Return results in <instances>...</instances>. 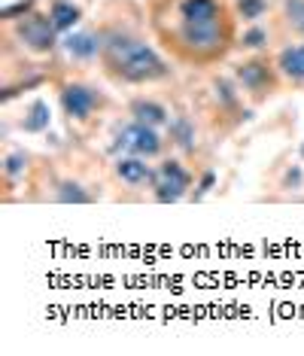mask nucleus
<instances>
[{
    "label": "nucleus",
    "mask_w": 304,
    "mask_h": 356,
    "mask_svg": "<svg viewBox=\"0 0 304 356\" xmlns=\"http://www.w3.org/2000/svg\"><path fill=\"white\" fill-rule=\"evenodd\" d=\"M101 58L103 70L122 83H155V79L167 76V64L162 61V55L128 34H110L103 40Z\"/></svg>",
    "instance_id": "nucleus-1"
},
{
    "label": "nucleus",
    "mask_w": 304,
    "mask_h": 356,
    "mask_svg": "<svg viewBox=\"0 0 304 356\" xmlns=\"http://www.w3.org/2000/svg\"><path fill=\"white\" fill-rule=\"evenodd\" d=\"M189 186H192V174L177 159L162 161V165L155 168V174H152V192H155V201H162V204L180 201L189 192Z\"/></svg>",
    "instance_id": "nucleus-2"
},
{
    "label": "nucleus",
    "mask_w": 304,
    "mask_h": 356,
    "mask_svg": "<svg viewBox=\"0 0 304 356\" xmlns=\"http://www.w3.org/2000/svg\"><path fill=\"white\" fill-rule=\"evenodd\" d=\"M116 152H125V156H140V159H152L162 152V137L152 125H143V122H131L125 125L122 131L116 134V143H113Z\"/></svg>",
    "instance_id": "nucleus-3"
},
{
    "label": "nucleus",
    "mask_w": 304,
    "mask_h": 356,
    "mask_svg": "<svg viewBox=\"0 0 304 356\" xmlns=\"http://www.w3.org/2000/svg\"><path fill=\"white\" fill-rule=\"evenodd\" d=\"M19 40L31 52H52L58 46V28L49 15H28L19 25Z\"/></svg>",
    "instance_id": "nucleus-4"
},
{
    "label": "nucleus",
    "mask_w": 304,
    "mask_h": 356,
    "mask_svg": "<svg viewBox=\"0 0 304 356\" xmlns=\"http://www.w3.org/2000/svg\"><path fill=\"white\" fill-rule=\"evenodd\" d=\"M61 107H64V113H67L70 119H76V122H85V119H89L94 110L103 107V98L94 92L92 86L70 83V86L61 88Z\"/></svg>",
    "instance_id": "nucleus-5"
},
{
    "label": "nucleus",
    "mask_w": 304,
    "mask_h": 356,
    "mask_svg": "<svg viewBox=\"0 0 304 356\" xmlns=\"http://www.w3.org/2000/svg\"><path fill=\"white\" fill-rule=\"evenodd\" d=\"M116 177L122 183L128 186H143V183H152V168L146 165V159H140V156H119L116 159Z\"/></svg>",
    "instance_id": "nucleus-6"
},
{
    "label": "nucleus",
    "mask_w": 304,
    "mask_h": 356,
    "mask_svg": "<svg viewBox=\"0 0 304 356\" xmlns=\"http://www.w3.org/2000/svg\"><path fill=\"white\" fill-rule=\"evenodd\" d=\"M235 76H237V83L244 88H250V92H268V88L274 86V76H271V67L265 61H246L235 70Z\"/></svg>",
    "instance_id": "nucleus-7"
},
{
    "label": "nucleus",
    "mask_w": 304,
    "mask_h": 356,
    "mask_svg": "<svg viewBox=\"0 0 304 356\" xmlns=\"http://www.w3.org/2000/svg\"><path fill=\"white\" fill-rule=\"evenodd\" d=\"M226 19L219 0H180V22H216Z\"/></svg>",
    "instance_id": "nucleus-8"
},
{
    "label": "nucleus",
    "mask_w": 304,
    "mask_h": 356,
    "mask_svg": "<svg viewBox=\"0 0 304 356\" xmlns=\"http://www.w3.org/2000/svg\"><path fill=\"white\" fill-rule=\"evenodd\" d=\"M61 46H64V52H67L70 58L89 61V58H94V55L103 49V40L98 34H70Z\"/></svg>",
    "instance_id": "nucleus-9"
},
{
    "label": "nucleus",
    "mask_w": 304,
    "mask_h": 356,
    "mask_svg": "<svg viewBox=\"0 0 304 356\" xmlns=\"http://www.w3.org/2000/svg\"><path fill=\"white\" fill-rule=\"evenodd\" d=\"M277 67L283 70V76H289L292 83H304V46H286L277 58Z\"/></svg>",
    "instance_id": "nucleus-10"
},
{
    "label": "nucleus",
    "mask_w": 304,
    "mask_h": 356,
    "mask_svg": "<svg viewBox=\"0 0 304 356\" xmlns=\"http://www.w3.org/2000/svg\"><path fill=\"white\" fill-rule=\"evenodd\" d=\"M131 116H134V122H143V125H152V128H158V125L167 122V110L162 107V104L146 101V98H140V101L131 104Z\"/></svg>",
    "instance_id": "nucleus-11"
},
{
    "label": "nucleus",
    "mask_w": 304,
    "mask_h": 356,
    "mask_svg": "<svg viewBox=\"0 0 304 356\" xmlns=\"http://www.w3.org/2000/svg\"><path fill=\"white\" fill-rule=\"evenodd\" d=\"M79 6H74L70 0H55L52 3V10H49V19H52V25L58 28V34H67V31H74V25L79 22Z\"/></svg>",
    "instance_id": "nucleus-12"
},
{
    "label": "nucleus",
    "mask_w": 304,
    "mask_h": 356,
    "mask_svg": "<svg viewBox=\"0 0 304 356\" xmlns=\"http://www.w3.org/2000/svg\"><path fill=\"white\" fill-rule=\"evenodd\" d=\"M49 122H52V110H49V104H46V101H34L22 125H25V131L37 134V131H46V128H49Z\"/></svg>",
    "instance_id": "nucleus-13"
},
{
    "label": "nucleus",
    "mask_w": 304,
    "mask_h": 356,
    "mask_svg": "<svg viewBox=\"0 0 304 356\" xmlns=\"http://www.w3.org/2000/svg\"><path fill=\"white\" fill-rule=\"evenodd\" d=\"M171 140L174 143H180V147H186V149H192L195 147V125L189 122V119H174L171 122Z\"/></svg>",
    "instance_id": "nucleus-14"
},
{
    "label": "nucleus",
    "mask_w": 304,
    "mask_h": 356,
    "mask_svg": "<svg viewBox=\"0 0 304 356\" xmlns=\"http://www.w3.org/2000/svg\"><path fill=\"white\" fill-rule=\"evenodd\" d=\"M55 198L64 201V204H92V195H89V192H85L79 183H70V180L58 186V195H55Z\"/></svg>",
    "instance_id": "nucleus-15"
},
{
    "label": "nucleus",
    "mask_w": 304,
    "mask_h": 356,
    "mask_svg": "<svg viewBox=\"0 0 304 356\" xmlns=\"http://www.w3.org/2000/svg\"><path fill=\"white\" fill-rule=\"evenodd\" d=\"M286 22L295 34L304 37V0H286Z\"/></svg>",
    "instance_id": "nucleus-16"
},
{
    "label": "nucleus",
    "mask_w": 304,
    "mask_h": 356,
    "mask_svg": "<svg viewBox=\"0 0 304 356\" xmlns=\"http://www.w3.org/2000/svg\"><path fill=\"white\" fill-rule=\"evenodd\" d=\"M25 168H28V156H25L22 149L10 152V156H6V161H3V171H6V177H10V180H15L19 174H25Z\"/></svg>",
    "instance_id": "nucleus-17"
},
{
    "label": "nucleus",
    "mask_w": 304,
    "mask_h": 356,
    "mask_svg": "<svg viewBox=\"0 0 304 356\" xmlns=\"http://www.w3.org/2000/svg\"><path fill=\"white\" fill-rule=\"evenodd\" d=\"M265 0H237V13H241V19L246 22H253V19H259L262 13H265Z\"/></svg>",
    "instance_id": "nucleus-18"
},
{
    "label": "nucleus",
    "mask_w": 304,
    "mask_h": 356,
    "mask_svg": "<svg viewBox=\"0 0 304 356\" xmlns=\"http://www.w3.org/2000/svg\"><path fill=\"white\" fill-rule=\"evenodd\" d=\"M241 43H244V49H262V46L268 43V31H262V28H250V31H244Z\"/></svg>",
    "instance_id": "nucleus-19"
},
{
    "label": "nucleus",
    "mask_w": 304,
    "mask_h": 356,
    "mask_svg": "<svg viewBox=\"0 0 304 356\" xmlns=\"http://www.w3.org/2000/svg\"><path fill=\"white\" fill-rule=\"evenodd\" d=\"M31 6H34V0H19V3H12V6H3L0 10V19H6V22H12V19H25V15L31 13Z\"/></svg>",
    "instance_id": "nucleus-20"
},
{
    "label": "nucleus",
    "mask_w": 304,
    "mask_h": 356,
    "mask_svg": "<svg viewBox=\"0 0 304 356\" xmlns=\"http://www.w3.org/2000/svg\"><path fill=\"white\" fill-rule=\"evenodd\" d=\"M213 183H216V174H213V171H207V174L201 177V186H198V195L210 192V189H213Z\"/></svg>",
    "instance_id": "nucleus-21"
},
{
    "label": "nucleus",
    "mask_w": 304,
    "mask_h": 356,
    "mask_svg": "<svg viewBox=\"0 0 304 356\" xmlns=\"http://www.w3.org/2000/svg\"><path fill=\"white\" fill-rule=\"evenodd\" d=\"M301 159H304V143H301Z\"/></svg>",
    "instance_id": "nucleus-22"
}]
</instances>
